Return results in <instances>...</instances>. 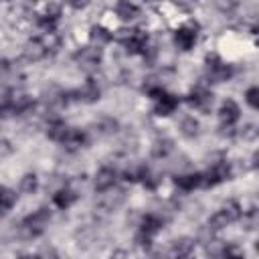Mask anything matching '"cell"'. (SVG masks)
Listing matches in <instances>:
<instances>
[{"label": "cell", "mask_w": 259, "mask_h": 259, "mask_svg": "<svg viewBox=\"0 0 259 259\" xmlns=\"http://www.w3.org/2000/svg\"><path fill=\"white\" fill-rule=\"evenodd\" d=\"M148 95L154 99V115H158V117H168V115H172L176 109H178V105H180V99L174 95V93H168L164 87H150L148 89Z\"/></svg>", "instance_id": "1"}, {"label": "cell", "mask_w": 259, "mask_h": 259, "mask_svg": "<svg viewBox=\"0 0 259 259\" xmlns=\"http://www.w3.org/2000/svg\"><path fill=\"white\" fill-rule=\"evenodd\" d=\"M49 223H51V210H49L47 206H40V208H36L34 212H30V214H26V217L22 219L20 229L24 231L26 237L36 239V237H40V235L47 231Z\"/></svg>", "instance_id": "2"}, {"label": "cell", "mask_w": 259, "mask_h": 259, "mask_svg": "<svg viewBox=\"0 0 259 259\" xmlns=\"http://www.w3.org/2000/svg\"><path fill=\"white\" fill-rule=\"evenodd\" d=\"M204 73H206V79L210 83H225L233 77V67L229 63H225L219 55H206L204 59Z\"/></svg>", "instance_id": "3"}, {"label": "cell", "mask_w": 259, "mask_h": 259, "mask_svg": "<svg viewBox=\"0 0 259 259\" xmlns=\"http://www.w3.org/2000/svg\"><path fill=\"white\" fill-rule=\"evenodd\" d=\"M123 32L119 36V42L123 45V49L130 55H146L150 49V38L148 32H144L142 28H132V30H119Z\"/></svg>", "instance_id": "4"}, {"label": "cell", "mask_w": 259, "mask_h": 259, "mask_svg": "<svg viewBox=\"0 0 259 259\" xmlns=\"http://www.w3.org/2000/svg\"><path fill=\"white\" fill-rule=\"evenodd\" d=\"M202 174V188H214L227 180H231V164L227 160H219V162H212Z\"/></svg>", "instance_id": "5"}, {"label": "cell", "mask_w": 259, "mask_h": 259, "mask_svg": "<svg viewBox=\"0 0 259 259\" xmlns=\"http://www.w3.org/2000/svg\"><path fill=\"white\" fill-rule=\"evenodd\" d=\"M172 38H174V45H176L178 51H184V53H186V51H192L194 45H196V38H198V24L192 22V20L180 24V26L174 30Z\"/></svg>", "instance_id": "6"}, {"label": "cell", "mask_w": 259, "mask_h": 259, "mask_svg": "<svg viewBox=\"0 0 259 259\" xmlns=\"http://www.w3.org/2000/svg\"><path fill=\"white\" fill-rule=\"evenodd\" d=\"M212 101H214L212 91H210L206 85H202V83L194 85V87L188 91V95H186V103H188L190 107L198 109V111H208V109L212 107Z\"/></svg>", "instance_id": "7"}, {"label": "cell", "mask_w": 259, "mask_h": 259, "mask_svg": "<svg viewBox=\"0 0 259 259\" xmlns=\"http://www.w3.org/2000/svg\"><path fill=\"white\" fill-rule=\"evenodd\" d=\"M67 99L83 101V103H95V101L101 99V87L97 85L95 79H87L79 89L69 91V93H67Z\"/></svg>", "instance_id": "8"}, {"label": "cell", "mask_w": 259, "mask_h": 259, "mask_svg": "<svg viewBox=\"0 0 259 259\" xmlns=\"http://www.w3.org/2000/svg\"><path fill=\"white\" fill-rule=\"evenodd\" d=\"M75 61H77L81 67H85V69H95V67H99L101 61H103V49L93 47V45L81 47V49L75 53Z\"/></svg>", "instance_id": "9"}, {"label": "cell", "mask_w": 259, "mask_h": 259, "mask_svg": "<svg viewBox=\"0 0 259 259\" xmlns=\"http://www.w3.org/2000/svg\"><path fill=\"white\" fill-rule=\"evenodd\" d=\"M217 113H219V121L223 127H233L241 119V107L235 99H225Z\"/></svg>", "instance_id": "10"}, {"label": "cell", "mask_w": 259, "mask_h": 259, "mask_svg": "<svg viewBox=\"0 0 259 259\" xmlns=\"http://www.w3.org/2000/svg\"><path fill=\"white\" fill-rule=\"evenodd\" d=\"M115 182H117V172H115L113 168L103 166V168H99V170L95 172L93 186H95L97 192H107V190H111V188L115 186Z\"/></svg>", "instance_id": "11"}, {"label": "cell", "mask_w": 259, "mask_h": 259, "mask_svg": "<svg viewBox=\"0 0 259 259\" xmlns=\"http://www.w3.org/2000/svg\"><path fill=\"white\" fill-rule=\"evenodd\" d=\"M87 142H89V138H87V132H85V130L69 127V130H67V134L63 136V140H61L59 144H61L63 148H67V150L75 152V150H81Z\"/></svg>", "instance_id": "12"}, {"label": "cell", "mask_w": 259, "mask_h": 259, "mask_svg": "<svg viewBox=\"0 0 259 259\" xmlns=\"http://www.w3.org/2000/svg\"><path fill=\"white\" fill-rule=\"evenodd\" d=\"M164 225H166V221L160 217V214H156V212H148V214H144L142 217V221H140V233H144V235H148V237H154V235H158L162 229H164Z\"/></svg>", "instance_id": "13"}, {"label": "cell", "mask_w": 259, "mask_h": 259, "mask_svg": "<svg viewBox=\"0 0 259 259\" xmlns=\"http://www.w3.org/2000/svg\"><path fill=\"white\" fill-rule=\"evenodd\" d=\"M174 184H176V188H180L184 192H190V190L202 186V174L200 172H184V174H178V176H174Z\"/></svg>", "instance_id": "14"}, {"label": "cell", "mask_w": 259, "mask_h": 259, "mask_svg": "<svg viewBox=\"0 0 259 259\" xmlns=\"http://www.w3.org/2000/svg\"><path fill=\"white\" fill-rule=\"evenodd\" d=\"M194 245H196V241H194L192 237H178V239H174V241H172V247H170L172 257H174V259L190 257L192 251H194Z\"/></svg>", "instance_id": "15"}, {"label": "cell", "mask_w": 259, "mask_h": 259, "mask_svg": "<svg viewBox=\"0 0 259 259\" xmlns=\"http://www.w3.org/2000/svg\"><path fill=\"white\" fill-rule=\"evenodd\" d=\"M75 200H77V192L75 190H71V188H59L55 194H53V204L59 208V210H67V208H71L73 204H75Z\"/></svg>", "instance_id": "16"}, {"label": "cell", "mask_w": 259, "mask_h": 259, "mask_svg": "<svg viewBox=\"0 0 259 259\" xmlns=\"http://www.w3.org/2000/svg\"><path fill=\"white\" fill-rule=\"evenodd\" d=\"M89 40H91L93 47H99V49H101L103 45H107V42L113 40V32H111L109 28L101 26V24H93V26L89 28Z\"/></svg>", "instance_id": "17"}, {"label": "cell", "mask_w": 259, "mask_h": 259, "mask_svg": "<svg viewBox=\"0 0 259 259\" xmlns=\"http://www.w3.org/2000/svg\"><path fill=\"white\" fill-rule=\"evenodd\" d=\"M16 200H18L16 190H12V188H8V186H0V219H2L10 208H14Z\"/></svg>", "instance_id": "18"}, {"label": "cell", "mask_w": 259, "mask_h": 259, "mask_svg": "<svg viewBox=\"0 0 259 259\" xmlns=\"http://www.w3.org/2000/svg\"><path fill=\"white\" fill-rule=\"evenodd\" d=\"M113 10H115L117 18L123 20V22H130V20H134L140 14V6L134 4V2H117Z\"/></svg>", "instance_id": "19"}, {"label": "cell", "mask_w": 259, "mask_h": 259, "mask_svg": "<svg viewBox=\"0 0 259 259\" xmlns=\"http://www.w3.org/2000/svg\"><path fill=\"white\" fill-rule=\"evenodd\" d=\"M67 130H69V125H67L63 119H51V121L47 123L45 134H47L49 140H53V142H61L63 136L67 134Z\"/></svg>", "instance_id": "20"}, {"label": "cell", "mask_w": 259, "mask_h": 259, "mask_svg": "<svg viewBox=\"0 0 259 259\" xmlns=\"http://www.w3.org/2000/svg\"><path fill=\"white\" fill-rule=\"evenodd\" d=\"M198 132H200V123H198V119L194 115H184L180 119V134L184 138H196Z\"/></svg>", "instance_id": "21"}, {"label": "cell", "mask_w": 259, "mask_h": 259, "mask_svg": "<svg viewBox=\"0 0 259 259\" xmlns=\"http://www.w3.org/2000/svg\"><path fill=\"white\" fill-rule=\"evenodd\" d=\"M49 53H47V49L42 47V42L38 40V38H34V40H30L28 45H26V49H24V57L28 59V61H40L42 57H47Z\"/></svg>", "instance_id": "22"}, {"label": "cell", "mask_w": 259, "mask_h": 259, "mask_svg": "<svg viewBox=\"0 0 259 259\" xmlns=\"http://www.w3.org/2000/svg\"><path fill=\"white\" fill-rule=\"evenodd\" d=\"M174 150V142L168 138H158L152 146V156L154 158H166L170 152Z\"/></svg>", "instance_id": "23"}, {"label": "cell", "mask_w": 259, "mask_h": 259, "mask_svg": "<svg viewBox=\"0 0 259 259\" xmlns=\"http://www.w3.org/2000/svg\"><path fill=\"white\" fill-rule=\"evenodd\" d=\"M227 225H231V221H229L227 214L219 208L214 214H210V219H208V223H206V229H208L210 233H217V231H223Z\"/></svg>", "instance_id": "24"}, {"label": "cell", "mask_w": 259, "mask_h": 259, "mask_svg": "<svg viewBox=\"0 0 259 259\" xmlns=\"http://www.w3.org/2000/svg\"><path fill=\"white\" fill-rule=\"evenodd\" d=\"M32 97L26 93H14V101H12V111L14 113H24L32 107Z\"/></svg>", "instance_id": "25"}, {"label": "cell", "mask_w": 259, "mask_h": 259, "mask_svg": "<svg viewBox=\"0 0 259 259\" xmlns=\"http://www.w3.org/2000/svg\"><path fill=\"white\" fill-rule=\"evenodd\" d=\"M20 190L24 194H34L38 190V176L34 172H26L22 178H20Z\"/></svg>", "instance_id": "26"}, {"label": "cell", "mask_w": 259, "mask_h": 259, "mask_svg": "<svg viewBox=\"0 0 259 259\" xmlns=\"http://www.w3.org/2000/svg\"><path fill=\"white\" fill-rule=\"evenodd\" d=\"M221 210L227 214V219L231 221V223H235V221H239L241 217H243V208H241V204L237 202V200H227L223 206H221Z\"/></svg>", "instance_id": "27"}, {"label": "cell", "mask_w": 259, "mask_h": 259, "mask_svg": "<svg viewBox=\"0 0 259 259\" xmlns=\"http://www.w3.org/2000/svg\"><path fill=\"white\" fill-rule=\"evenodd\" d=\"M12 101H14V91L8 87H0V113L12 111Z\"/></svg>", "instance_id": "28"}, {"label": "cell", "mask_w": 259, "mask_h": 259, "mask_svg": "<svg viewBox=\"0 0 259 259\" xmlns=\"http://www.w3.org/2000/svg\"><path fill=\"white\" fill-rule=\"evenodd\" d=\"M245 101L251 109H259V87L257 85H251L247 91H245Z\"/></svg>", "instance_id": "29"}, {"label": "cell", "mask_w": 259, "mask_h": 259, "mask_svg": "<svg viewBox=\"0 0 259 259\" xmlns=\"http://www.w3.org/2000/svg\"><path fill=\"white\" fill-rule=\"evenodd\" d=\"M221 259H245V255H243V251H239L235 245H229V247L223 249Z\"/></svg>", "instance_id": "30"}, {"label": "cell", "mask_w": 259, "mask_h": 259, "mask_svg": "<svg viewBox=\"0 0 259 259\" xmlns=\"http://www.w3.org/2000/svg\"><path fill=\"white\" fill-rule=\"evenodd\" d=\"M136 243H138L142 249H150V247H152V237H148V235H144V233L138 231V235H136Z\"/></svg>", "instance_id": "31"}, {"label": "cell", "mask_w": 259, "mask_h": 259, "mask_svg": "<svg viewBox=\"0 0 259 259\" xmlns=\"http://www.w3.org/2000/svg\"><path fill=\"white\" fill-rule=\"evenodd\" d=\"M38 259H59V253L55 247H45L40 253H38Z\"/></svg>", "instance_id": "32"}, {"label": "cell", "mask_w": 259, "mask_h": 259, "mask_svg": "<svg viewBox=\"0 0 259 259\" xmlns=\"http://www.w3.org/2000/svg\"><path fill=\"white\" fill-rule=\"evenodd\" d=\"M111 259H127V253L123 249H115L113 255H111Z\"/></svg>", "instance_id": "33"}, {"label": "cell", "mask_w": 259, "mask_h": 259, "mask_svg": "<svg viewBox=\"0 0 259 259\" xmlns=\"http://www.w3.org/2000/svg\"><path fill=\"white\" fill-rule=\"evenodd\" d=\"M18 259H38V255H32V253H22Z\"/></svg>", "instance_id": "34"}, {"label": "cell", "mask_w": 259, "mask_h": 259, "mask_svg": "<svg viewBox=\"0 0 259 259\" xmlns=\"http://www.w3.org/2000/svg\"><path fill=\"white\" fill-rule=\"evenodd\" d=\"M182 259H194V257H192V255H190V257H182Z\"/></svg>", "instance_id": "35"}]
</instances>
